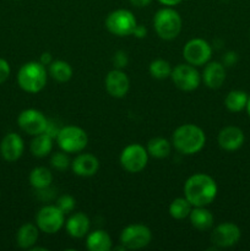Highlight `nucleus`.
<instances>
[{"label":"nucleus","mask_w":250,"mask_h":251,"mask_svg":"<svg viewBox=\"0 0 250 251\" xmlns=\"http://www.w3.org/2000/svg\"><path fill=\"white\" fill-rule=\"evenodd\" d=\"M56 206H58V207L60 208L65 215H69V213H71L74 210H75L76 201L73 196L65 194V195H61L60 198L58 199V201H56Z\"/></svg>","instance_id":"nucleus-31"},{"label":"nucleus","mask_w":250,"mask_h":251,"mask_svg":"<svg viewBox=\"0 0 250 251\" xmlns=\"http://www.w3.org/2000/svg\"><path fill=\"white\" fill-rule=\"evenodd\" d=\"M171 78L176 88L184 91V92H191L195 91L201 83V75L198 71L196 66L190 64H178L172 70Z\"/></svg>","instance_id":"nucleus-10"},{"label":"nucleus","mask_w":250,"mask_h":251,"mask_svg":"<svg viewBox=\"0 0 250 251\" xmlns=\"http://www.w3.org/2000/svg\"><path fill=\"white\" fill-rule=\"evenodd\" d=\"M149 152L141 144H130L123 149L120 153V166L127 173H140L149 163Z\"/></svg>","instance_id":"nucleus-7"},{"label":"nucleus","mask_w":250,"mask_h":251,"mask_svg":"<svg viewBox=\"0 0 250 251\" xmlns=\"http://www.w3.org/2000/svg\"><path fill=\"white\" fill-rule=\"evenodd\" d=\"M172 70H173V68L169 64V61L164 60V59H154L149 66L150 75L157 80H164V78L171 77Z\"/></svg>","instance_id":"nucleus-29"},{"label":"nucleus","mask_w":250,"mask_h":251,"mask_svg":"<svg viewBox=\"0 0 250 251\" xmlns=\"http://www.w3.org/2000/svg\"><path fill=\"white\" fill-rule=\"evenodd\" d=\"M127 63H129V58H127V54L123 50L115 51V54L113 55V64H114L115 69H124L126 68Z\"/></svg>","instance_id":"nucleus-32"},{"label":"nucleus","mask_w":250,"mask_h":251,"mask_svg":"<svg viewBox=\"0 0 250 251\" xmlns=\"http://www.w3.org/2000/svg\"><path fill=\"white\" fill-rule=\"evenodd\" d=\"M183 0H158L159 4H162L163 6H169V7H174L176 5H179Z\"/></svg>","instance_id":"nucleus-37"},{"label":"nucleus","mask_w":250,"mask_h":251,"mask_svg":"<svg viewBox=\"0 0 250 251\" xmlns=\"http://www.w3.org/2000/svg\"><path fill=\"white\" fill-rule=\"evenodd\" d=\"M17 125L24 132L31 135V136H36V135L43 134L47 131L49 120L41 110L28 108V109L22 110L19 114Z\"/></svg>","instance_id":"nucleus-12"},{"label":"nucleus","mask_w":250,"mask_h":251,"mask_svg":"<svg viewBox=\"0 0 250 251\" xmlns=\"http://www.w3.org/2000/svg\"><path fill=\"white\" fill-rule=\"evenodd\" d=\"M245 141V135L240 127L234 125H228L225 126L217 136L218 146L222 150L228 152H233L239 150Z\"/></svg>","instance_id":"nucleus-16"},{"label":"nucleus","mask_w":250,"mask_h":251,"mask_svg":"<svg viewBox=\"0 0 250 251\" xmlns=\"http://www.w3.org/2000/svg\"><path fill=\"white\" fill-rule=\"evenodd\" d=\"M238 56L234 51H228V53L225 54L223 56V65L225 66H232L237 63Z\"/></svg>","instance_id":"nucleus-34"},{"label":"nucleus","mask_w":250,"mask_h":251,"mask_svg":"<svg viewBox=\"0 0 250 251\" xmlns=\"http://www.w3.org/2000/svg\"><path fill=\"white\" fill-rule=\"evenodd\" d=\"M64 227H65L66 233L71 238L81 239V238H85L90 233V218L82 212H75L65 221V226Z\"/></svg>","instance_id":"nucleus-19"},{"label":"nucleus","mask_w":250,"mask_h":251,"mask_svg":"<svg viewBox=\"0 0 250 251\" xmlns=\"http://www.w3.org/2000/svg\"><path fill=\"white\" fill-rule=\"evenodd\" d=\"M68 154L69 153H66V152L64 151H59L53 153V156H51L50 158V166L53 167L55 171L59 172H64L68 168H70L71 159L69 158Z\"/></svg>","instance_id":"nucleus-30"},{"label":"nucleus","mask_w":250,"mask_h":251,"mask_svg":"<svg viewBox=\"0 0 250 251\" xmlns=\"http://www.w3.org/2000/svg\"><path fill=\"white\" fill-rule=\"evenodd\" d=\"M25 152V142L17 132H9L0 142V156L9 163L19 161Z\"/></svg>","instance_id":"nucleus-15"},{"label":"nucleus","mask_w":250,"mask_h":251,"mask_svg":"<svg viewBox=\"0 0 250 251\" xmlns=\"http://www.w3.org/2000/svg\"><path fill=\"white\" fill-rule=\"evenodd\" d=\"M185 63L194 66H203L212 56V47L203 38H193L185 43L183 48Z\"/></svg>","instance_id":"nucleus-11"},{"label":"nucleus","mask_w":250,"mask_h":251,"mask_svg":"<svg viewBox=\"0 0 250 251\" xmlns=\"http://www.w3.org/2000/svg\"><path fill=\"white\" fill-rule=\"evenodd\" d=\"M191 210H193V205L183 196V198H176L172 201L171 205H169L168 212L172 218L176 221H181L189 217Z\"/></svg>","instance_id":"nucleus-28"},{"label":"nucleus","mask_w":250,"mask_h":251,"mask_svg":"<svg viewBox=\"0 0 250 251\" xmlns=\"http://www.w3.org/2000/svg\"><path fill=\"white\" fill-rule=\"evenodd\" d=\"M152 240V232L141 223L129 225L120 233V244L126 250H140L146 248Z\"/></svg>","instance_id":"nucleus-8"},{"label":"nucleus","mask_w":250,"mask_h":251,"mask_svg":"<svg viewBox=\"0 0 250 251\" xmlns=\"http://www.w3.org/2000/svg\"><path fill=\"white\" fill-rule=\"evenodd\" d=\"M10 74H11V68L9 61L5 60L4 58H0V85H2L10 77Z\"/></svg>","instance_id":"nucleus-33"},{"label":"nucleus","mask_w":250,"mask_h":251,"mask_svg":"<svg viewBox=\"0 0 250 251\" xmlns=\"http://www.w3.org/2000/svg\"><path fill=\"white\" fill-rule=\"evenodd\" d=\"M28 181L36 190H46L53 183V174L47 167H36L29 173Z\"/></svg>","instance_id":"nucleus-24"},{"label":"nucleus","mask_w":250,"mask_h":251,"mask_svg":"<svg viewBox=\"0 0 250 251\" xmlns=\"http://www.w3.org/2000/svg\"><path fill=\"white\" fill-rule=\"evenodd\" d=\"M245 109H247V113H248V115H249V118H250V96H249V98H248L247 108H245Z\"/></svg>","instance_id":"nucleus-39"},{"label":"nucleus","mask_w":250,"mask_h":251,"mask_svg":"<svg viewBox=\"0 0 250 251\" xmlns=\"http://www.w3.org/2000/svg\"><path fill=\"white\" fill-rule=\"evenodd\" d=\"M225 66L220 61H208L205 64L202 74H201V80L203 81L206 87L211 90H217L225 83Z\"/></svg>","instance_id":"nucleus-18"},{"label":"nucleus","mask_w":250,"mask_h":251,"mask_svg":"<svg viewBox=\"0 0 250 251\" xmlns=\"http://www.w3.org/2000/svg\"><path fill=\"white\" fill-rule=\"evenodd\" d=\"M51 61H53V59H51V54L50 53H43L41 55V59H39V63L43 64L44 66L49 65Z\"/></svg>","instance_id":"nucleus-38"},{"label":"nucleus","mask_w":250,"mask_h":251,"mask_svg":"<svg viewBox=\"0 0 250 251\" xmlns=\"http://www.w3.org/2000/svg\"><path fill=\"white\" fill-rule=\"evenodd\" d=\"M147 34V29L146 27L142 26V25H137L136 28L134 29V33H132V36H135L136 38H145Z\"/></svg>","instance_id":"nucleus-35"},{"label":"nucleus","mask_w":250,"mask_h":251,"mask_svg":"<svg viewBox=\"0 0 250 251\" xmlns=\"http://www.w3.org/2000/svg\"><path fill=\"white\" fill-rule=\"evenodd\" d=\"M183 20L175 9L164 6L159 9L153 16V28L157 36L164 41L175 39L181 32Z\"/></svg>","instance_id":"nucleus-4"},{"label":"nucleus","mask_w":250,"mask_h":251,"mask_svg":"<svg viewBox=\"0 0 250 251\" xmlns=\"http://www.w3.org/2000/svg\"><path fill=\"white\" fill-rule=\"evenodd\" d=\"M55 139L59 149L66 153H80L88 145L87 132L76 125L60 127Z\"/></svg>","instance_id":"nucleus-5"},{"label":"nucleus","mask_w":250,"mask_h":251,"mask_svg":"<svg viewBox=\"0 0 250 251\" xmlns=\"http://www.w3.org/2000/svg\"><path fill=\"white\" fill-rule=\"evenodd\" d=\"M39 228L36 223H25L19 228L16 233V243L21 249H29L36 245L39 238Z\"/></svg>","instance_id":"nucleus-21"},{"label":"nucleus","mask_w":250,"mask_h":251,"mask_svg":"<svg viewBox=\"0 0 250 251\" xmlns=\"http://www.w3.org/2000/svg\"><path fill=\"white\" fill-rule=\"evenodd\" d=\"M16 1H19V0H16Z\"/></svg>","instance_id":"nucleus-40"},{"label":"nucleus","mask_w":250,"mask_h":251,"mask_svg":"<svg viewBox=\"0 0 250 251\" xmlns=\"http://www.w3.org/2000/svg\"><path fill=\"white\" fill-rule=\"evenodd\" d=\"M71 171L81 178L93 176L100 169V159L92 153H80L71 161Z\"/></svg>","instance_id":"nucleus-17"},{"label":"nucleus","mask_w":250,"mask_h":251,"mask_svg":"<svg viewBox=\"0 0 250 251\" xmlns=\"http://www.w3.org/2000/svg\"><path fill=\"white\" fill-rule=\"evenodd\" d=\"M104 87L113 98H124L130 88V80L122 69H113L105 75Z\"/></svg>","instance_id":"nucleus-14"},{"label":"nucleus","mask_w":250,"mask_h":251,"mask_svg":"<svg viewBox=\"0 0 250 251\" xmlns=\"http://www.w3.org/2000/svg\"><path fill=\"white\" fill-rule=\"evenodd\" d=\"M48 74L56 82H68L73 77V68L65 60H53L48 65Z\"/></svg>","instance_id":"nucleus-25"},{"label":"nucleus","mask_w":250,"mask_h":251,"mask_svg":"<svg viewBox=\"0 0 250 251\" xmlns=\"http://www.w3.org/2000/svg\"><path fill=\"white\" fill-rule=\"evenodd\" d=\"M248 98H249V96L244 91L233 90L225 96V105L229 112L239 113L247 108Z\"/></svg>","instance_id":"nucleus-27"},{"label":"nucleus","mask_w":250,"mask_h":251,"mask_svg":"<svg viewBox=\"0 0 250 251\" xmlns=\"http://www.w3.org/2000/svg\"><path fill=\"white\" fill-rule=\"evenodd\" d=\"M242 237L240 228L233 222H223L216 226L211 232V243L217 249L234 247Z\"/></svg>","instance_id":"nucleus-13"},{"label":"nucleus","mask_w":250,"mask_h":251,"mask_svg":"<svg viewBox=\"0 0 250 251\" xmlns=\"http://www.w3.org/2000/svg\"><path fill=\"white\" fill-rule=\"evenodd\" d=\"M53 139L54 137L50 136L48 132L36 135L29 145V151L37 158H44L49 156L53 150Z\"/></svg>","instance_id":"nucleus-23"},{"label":"nucleus","mask_w":250,"mask_h":251,"mask_svg":"<svg viewBox=\"0 0 250 251\" xmlns=\"http://www.w3.org/2000/svg\"><path fill=\"white\" fill-rule=\"evenodd\" d=\"M86 248L90 251H109L113 249L110 235L103 229H96L86 235Z\"/></svg>","instance_id":"nucleus-22"},{"label":"nucleus","mask_w":250,"mask_h":251,"mask_svg":"<svg viewBox=\"0 0 250 251\" xmlns=\"http://www.w3.org/2000/svg\"><path fill=\"white\" fill-rule=\"evenodd\" d=\"M130 4L135 7H139V9H142V7L149 6L152 2V0H129Z\"/></svg>","instance_id":"nucleus-36"},{"label":"nucleus","mask_w":250,"mask_h":251,"mask_svg":"<svg viewBox=\"0 0 250 251\" xmlns=\"http://www.w3.org/2000/svg\"><path fill=\"white\" fill-rule=\"evenodd\" d=\"M17 85L27 93H38L46 87L48 73L39 61H28L20 68L16 76Z\"/></svg>","instance_id":"nucleus-3"},{"label":"nucleus","mask_w":250,"mask_h":251,"mask_svg":"<svg viewBox=\"0 0 250 251\" xmlns=\"http://www.w3.org/2000/svg\"><path fill=\"white\" fill-rule=\"evenodd\" d=\"M217 193V183L206 173L193 174L184 184V198L193 205V207L208 206L215 201Z\"/></svg>","instance_id":"nucleus-1"},{"label":"nucleus","mask_w":250,"mask_h":251,"mask_svg":"<svg viewBox=\"0 0 250 251\" xmlns=\"http://www.w3.org/2000/svg\"><path fill=\"white\" fill-rule=\"evenodd\" d=\"M188 218L190 221L191 226L198 230H201V232L210 230L213 227V223H215V217L211 213V211L206 208V206L193 207Z\"/></svg>","instance_id":"nucleus-20"},{"label":"nucleus","mask_w":250,"mask_h":251,"mask_svg":"<svg viewBox=\"0 0 250 251\" xmlns=\"http://www.w3.org/2000/svg\"><path fill=\"white\" fill-rule=\"evenodd\" d=\"M105 28L117 37L132 36L134 29L136 28L137 21L130 10L117 9L113 10L105 17Z\"/></svg>","instance_id":"nucleus-6"},{"label":"nucleus","mask_w":250,"mask_h":251,"mask_svg":"<svg viewBox=\"0 0 250 251\" xmlns=\"http://www.w3.org/2000/svg\"><path fill=\"white\" fill-rule=\"evenodd\" d=\"M172 146L185 156L196 154L205 147L206 134L195 124H183L174 130Z\"/></svg>","instance_id":"nucleus-2"},{"label":"nucleus","mask_w":250,"mask_h":251,"mask_svg":"<svg viewBox=\"0 0 250 251\" xmlns=\"http://www.w3.org/2000/svg\"><path fill=\"white\" fill-rule=\"evenodd\" d=\"M36 225L46 234H55L65 226V213L56 205L43 206L36 215Z\"/></svg>","instance_id":"nucleus-9"},{"label":"nucleus","mask_w":250,"mask_h":251,"mask_svg":"<svg viewBox=\"0 0 250 251\" xmlns=\"http://www.w3.org/2000/svg\"><path fill=\"white\" fill-rule=\"evenodd\" d=\"M172 147H173L172 142L164 137H153L147 142L146 150L150 156L153 158L163 159L171 154Z\"/></svg>","instance_id":"nucleus-26"}]
</instances>
